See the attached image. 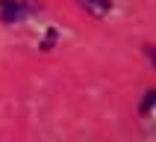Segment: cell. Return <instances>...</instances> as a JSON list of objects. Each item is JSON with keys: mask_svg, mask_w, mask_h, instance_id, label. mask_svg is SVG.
Segmentation results:
<instances>
[{"mask_svg": "<svg viewBox=\"0 0 156 142\" xmlns=\"http://www.w3.org/2000/svg\"><path fill=\"white\" fill-rule=\"evenodd\" d=\"M27 0H0V21L3 24H18L27 15Z\"/></svg>", "mask_w": 156, "mask_h": 142, "instance_id": "obj_1", "label": "cell"}, {"mask_svg": "<svg viewBox=\"0 0 156 142\" xmlns=\"http://www.w3.org/2000/svg\"><path fill=\"white\" fill-rule=\"evenodd\" d=\"M80 6H86L91 15L103 18V15H109V12H112V0H80Z\"/></svg>", "mask_w": 156, "mask_h": 142, "instance_id": "obj_2", "label": "cell"}, {"mask_svg": "<svg viewBox=\"0 0 156 142\" xmlns=\"http://www.w3.org/2000/svg\"><path fill=\"white\" fill-rule=\"evenodd\" d=\"M153 104H156V89H147V92H144V98H141L139 113H141V115H147L150 110H153Z\"/></svg>", "mask_w": 156, "mask_h": 142, "instance_id": "obj_3", "label": "cell"}, {"mask_svg": "<svg viewBox=\"0 0 156 142\" xmlns=\"http://www.w3.org/2000/svg\"><path fill=\"white\" fill-rule=\"evenodd\" d=\"M56 39H59V33L56 30H47V36H44V42L38 44L41 50H53V44H56Z\"/></svg>", "mask_w": 156, "mask_h": 142, "instance_id": "obj_4", "label": "cell"}]
</instances>
